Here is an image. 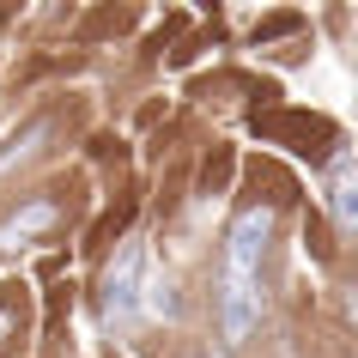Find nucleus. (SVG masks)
<instances>
[{
	"label": "nucleus",
	"mask_w": 358,
	"mask_h": 358,
	"mask_svg": "<svg viewBox=\"0 0 358 358\" xmlns=\"http://www.w3.org/2000/svg\"><path fill=\"white\" fill-rule=\"evenodd\" d=\"M140 273H146V249L140 243H122V255L110 262V273H103V316L110 322H128L134 303H140Z\"/></svg>",
	"instance_id": "obj_2"
},
{
	"label": "nucleus",
	"mask_w": 358,
	"mask_h": 358,
	"mask_svg": "<svg viewBox=\"0 0 358 358\" xmlns=\"http://www.w3.org/2000/svg\"><path fill=\"white\" fill-rule=\"evenodd\" d=\"M49 225H55V207H49V201H31L24 213H13V219L0 225V249H19L24 237H37V231H49Z\"/></svg>",
	"instance_id": "obj_3"
},
{
	"label": "nucleus",
	"mask_w": 358,
	"mask_h": 358,
	"mask_svg": "<svg viewBox=\"0 0 358 358\" xmlns=\"http://www.w3.org/2000/svg\"><path fill=\"white\" fill-rule=\"evenodd\" d=\"M43 134H49V122H31V128L24 134H13V152H0V170H13L19 164V158H31V152H37V140Z\"/></svg>",
	"instance_id": "obj_4"
},
{
	"label": "nucleus",
	"mask_w": 358,
	"mask_h": 358,
	"mask_svg": "<svg viewBox=\"0 0 358 358\" xmlns=\"http://www.w3.org/2000/svg\"><path fill=\"white\" fill-rule=\"evenodd\" d=\"M19 328V310H0V346H6V334Z\"/></svg>",
	"instance_id": "obj_6"
},
{
	"label": "nucleus",
	"mask_w": 358,
	"mask_h": 358,
	"mask_svg": "<svg viewBox=\"0 0 358 358\" xmlns=\"http://www.w3.org/2000/svg\"><path fill=\"white\" fill-rule=\"evenodd\" d=\"M334 219L340 225H352V170L340 164V176H334Z\"/></svg>",
	"instance_id": "obj_5"
},
{
	"label": "nucleus",
	"mask_w": 358,
	"mask_h": 358,
	"mask_svg": "<svg viewBox=\"0 0 358 358\" xmlns=\"http://www.w3.org/2000/svg\"><path fill=\"white\" fill-rule=\"evenodd\" d=\"M267 207L237 213V225L225 231V267H219V328L225 346H243L262 322V249H267Z\"/></svg>",
	"instance_id": "obj_1"
}]
</instances>
